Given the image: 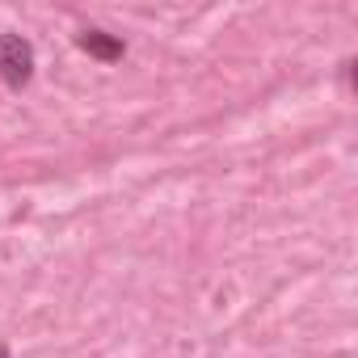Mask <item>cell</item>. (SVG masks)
<instances>
[{
    "label": "cell",
    "instance_id": "obj_3",
    "mask_svg": "<svg viewBox=\"0 0 358 358\" xmlns=\"http://www.w3.org/2000/svg\"><path fill=\"white\" fill-rule=\"evenodd\" d=\"M0 358H13V350H9V341H0Z\"/></svg>",
    "mask_w": 358,
    "mask_h": 358
},
{
    "label": "cell",
    "instance_id": "obj_2",
    "mask_svg": "<svg viewBox=\"0 0 358 358\" xmlns=\"http://www.w3.org/2000/svg\"><path fill=\"white\" fill-rule=\"evenodd\" d=\"M80 51L93 55V59H101V64H118V59L127 55L122 38H114V34H106V30H85V34H80Z\"/></svg>",
    "mask_w": 358,
    "mask_h": 358
},
{
    "label": "cell",
    "instance_id": "obj_1",
    "mask_svg": "<svg viewBox=\"0 0 358 358\" xmlns=\"http://www.w3.org/2000/svg\"><path fill=\"white\" fill-rule=\"evenodd\" d=\"M34 47L22 34H0V80L9 89H26L34 80Z\"/></svg>",
    "mask_w": 358,
    "mask_h": 358
}]
</instances>
